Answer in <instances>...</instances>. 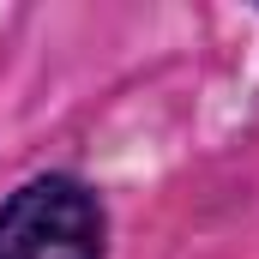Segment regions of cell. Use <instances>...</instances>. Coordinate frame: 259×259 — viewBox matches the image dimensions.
Returning <instances> with one entry per match:
<instances>
[{
  "instance_id": "obj_1",
  "label": "cell",
  "mask_w": 259,
  "mask_h": 259,
  "mask_svg": "<svg viewBox=\"0 0 259 259\" xmlns=\"http://www.w3.org/2000/svg\"><path fill=\"white\" fill-rule=\"evenodd\" d=\"M109 211L78 175H30L0 199V259H103Z\"/></svg>"
}]
</instances>
